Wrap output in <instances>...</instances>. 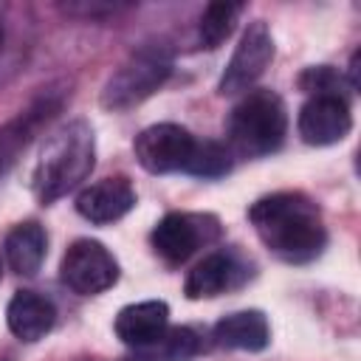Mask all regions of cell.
I'll return each instance as SVG.
<instances>
[{
	"mask_svg": "<svg viewBox=\"0 0 361 361\" xmlns=\"http://www.w3.org/2000/svg\"><path fill=\"white\" fill-rule=\"evenodd\" d=\"M248 220L268 251L285 262H310L327 245L319 206L302 192H276L248 209Z\"/></svg>",
	"mask_w": 361,
	"mask_h": 361,
	"instance_id": "1",
	"label": "cell"
},
{
	"mask_svg": "<svg viewBox=\"0 0 361 361\" xmlns=\"http://www.w3.org/2000/svg\"><path fill=\"white\" fill-rule=\"evenodd\" d=\"M96 164V138L93 127L85 118H73L56 127L34 161L31 186L39 203H54L71 189H76Z\"/></svg>",
	"mask_w": 361,
	"mask_h": 361,
	"instance_id": "2",
	"label": "cell"
},
{
	"mask_svg": "<svg viewBox=\"0 0 361 361\" xmlns=\"http://www.w3.org/2000/svg\"><path fill=\"white\" fill-rule=\"evenodd\" d=\"M285 102L274 90H248L228 116V141L245 158L276 152L285 141Z\"/></svg>",
	"mask_w": 361,
	"mask_h": 361,
	"instance_id": "3",
	"label": "cell"
},
{
	"mask_svg": "<svg viewBox=\"0 0 361 361\" xmlns=\"http://www.w3.org/2000/svg\"><path fill=\"white\" fill-rule=\"evenodd\" d=\"M172 73V62L161 48H141L104 85L102 104L107 110H130L152 96Z\"/></svg>",
	"mask_w": 361,
	"mask_h": 361,
	"instance_id": "4",
	"label": "cell"
},
{
	"mask_svg": "<svg viewBox=\"0 0 361 361\" xmlns=\"http://www.w3.org/2000/svg\"><path fill=\"white\" fill-rule=\"evenodd\" d=\"M59 276L73 293L96 296L116 285L118 262L99 240H76L68 245V251L62 257Z\"/></svg>",
	"mask_w": 361,
	"mask_h": 361,
	"instance_id": "5",
	"label": "cell"
},
{
	"mask_svg": "<svg viewBox=\"0 0 361 361\" xmlns=\"http://www.w3.org/2000/svg\"><path fill=\"white\" fill-rule=\"evenodd\" d=\"M220 223L212 214H189V212H172L152 228V248L166 262L178 265L189 259L200 245L217 240Z\"/></svg>",
	"mask_w": 361,
	"mask_h": 361,
	"instance_id": "6",
	"label": "cell"
},
{
	"mask_svg": "<svg viewBox=\"0 0 361 361\" xmlns=\"http://www.w3.org/2000/svg\"><path fill=\"white\" fill-rule=\"evenodd\" d=\"M274 59V37H271V28L262 23V20H254L248 23V28L243 31L223 76H220V85L217 90L223 96H234V93H243L248 90L262 73L265 68L271 65Z\"/></svg>",
	"mask_w": 361,
	"mask_h": 361,
	"instance_id": "7",
	"label": "cell"
},
{
	"mask_svg": "<svg viewBox=\"0 0 361 361\" xmlns=\"http://www.w3.org/2000/svg\"><path fill=\"white\" fill-rule=\"evenodd\" d=\"M135 158L138 164L152 172V175H166L175 169H183L192 149H195V138L186 127L172 124V121H161L152 124L147 130H141L135 135Z\"/></svg>",
	"mask_w": 361,
	"mask_h": 361,
	"instance_id": "8",
	"label": "cell"
},
{
	"mask_svg": "<svg viewBox=\"0 0 361 361\" xmlns=\"http://www.w3.org/2000/svg\"><path fill=\"white\" fill-rule=\"evenodd\" d=\"M353 127V116H350V104L344 96L338 93H322V96H310L296 118V130L302 135L305 144L310 147H330L338 144Z\"/></svg>",
	"mask_w": 361,
	"mask_h": 361,
	"instance_id": "9",
	"label": "cell"
},
{
	"mask_svg": "<svg viewBox=\"0 0 361 361\" xmlns=\"http://www.w3.org/2000/svg\"><path fill=\"white\" fill-rule=\"evenodd\" d=\"M133 206H135V189L124 175L90 183L76 197V212L96 226H104V223L124 217Z\"/></svg>",
	"mask_w": 361,
	"mask_h": 361,
	"instance_id": "10",
	"label": "cell"
},
{
	"mask_svg": "<svg viewBox=\"0 0 361 361\" xmlns=\"http://www.w3.org/2000/svg\"><path fill=\"white\" fill-rule=\"evenodd\" d=\"M169 327V305L161 299H147V302H135L118 310L113 330L116 336L135 350H147L152 347Z\"/></svg>",
	"mask_w": 361,
	"mask_h": 361,
	"instance_id": "11",
	"label": "cell"
},
{
	"mask_svg": "<svg viewBox=\"0 0 361 361\" xmlns=\"http://www.w3.org/2000/svg\"><path fill=\"white\" fill-rule=\"evenodd\" d=\"M8 330L20 341H39L56 322V307L48 296L34 290H17L6 307Z\"/></svg>",
	"mask_w": 361,
	"mask_h": 361,
	"instance_id": "12",
	"label": "cell"
},
{
	"mask_svg": "<svg viewBox=\"0 0 361 361\" xmlns=\"http://www.w3.org/2000/svg\"><path fill=\"white\" fill-rule=\"evenodd\" d=\"M31 48V20L20 6L0 3V85L8 82L25 62Z\"/></svg>",
	"mask_w": 361,
	"mask_h": 361,
	"instance_id": "13",
	"label": "cell"
},
{
	"mask_svg": "<svg viewBox=\"0 0 361 361\" xmlns=\"http://www.w3.org/2000/svg\"><path fill=\"white\" fill-rule=\"evenodd\" d=\"M243 268L237 265V259L226 251H214L209 257H203L186 276V285H183V293L189 299H212V296H220L226 293L228 288H234L243 274Z\"/></svg>",
	"mask_w": 361,
	"mask_h": 361,
	"instance_id": "14",
	"label": "cell"
},
{
	"mask_svg": "<svg viewBox=\"0 0 361 361\" xmlns=\"http://www.w3.org/2000/svg\"><path fill=\"white\" fill-rule=\"evenodd\" d=\"M214 338L231 350L259 353L271 341V327L259 310H237V313L223 316L214 324Z\"/></svg>",
	"mask_w": 361,
	"mask_h": 361,
	"instance_id": "15",
	"label": "cell"
},
{
	"mask_svg": "<svg viewBox=\"0 0 361 361\" xmlns=\"http://www.w3.org/2000/svg\"><path fill=\"white\" fill-rule=\"evenodd\" d=\"M6 262L14 274L20 276H34L42 268L45 248H48V234L37 220H25L14 226L6 237Z\"/></svg>",
	"mask_w": 361,
	"mask_h": 361,
	"instance_id": "16",
	"label": "cell"
},
{
	"mask_svg": "<svg viewBox=\"0 0 361 361\" xmlns=\"http://www.w3.org/2000/svg\"><path fill=\"white\" fill-rule=\"evenodd\" d=\"M203 336L195 327H166V333L147 350H141L144 355L155 358V361H192L195 355L203 353Z\"/></svg>",
	"mask_w": 361,
	"mask_h": 361,
	"instance_id": "17",
	"label": "cell"
},
{
	"mask_svg": "<svg viewBox=\"0 0 361 361\" xmlns=\"http://www.w3.org/2000/svg\"><path fill=\"white\" fill-rule=\"evenodd\" d=\"M243 14V3H209L206 11L200 14V25H197V42L200 48H217L223 45V39L234 31V23Z\"/></svg>",
	"mask_w": 361,
	"mask_h": 361,
	"instance_id": "18",
	"label": "cell"
},
{
	"mask_svg": "<svg viewBox=\"0 0 361 361\" xmlns=\"http://www.w3.org/2000/svg\"><path fill=\"white\" fill-rule=\"evenodd\" d=\"M231 169V155L217 141H195V149L183 166V172L197 178H220Z\"/></svg>",
	"mask_w": 361,
	"mask_h": 361,
	"instance_id": "19",
	"label": "cell"
},
{
	"mask_svg": "<svg viewBox=\"0 0 361 361\" xmlns=\"http://www.w3.org/2000/svg\"><path fill=\"white\" fill-rule=\"evenodd\" d=\"M65 11H73V14H87V17H93V14H107V11H118V6L113 3V6H99V3H85V6H65Z\"/></svg>",
	"mask_w": 361,
	"mask_h": 361,
	"instance_id": "20",
	"label": "cell"
},
{
	"mask_svg": "<svg viewBox=\"0 0 361 361\" xmlns=\"http://www.w3.org/2000/svg\"><path fill=\"white\" fill-rule=\"evenodd\" d=\"M0 276H3V259H0Z\"/></svg>",
	"mask_w": 361,
	"mask_h": 361,
	"instance_id": "21",
	"label": "cell"
}]
</instances>
